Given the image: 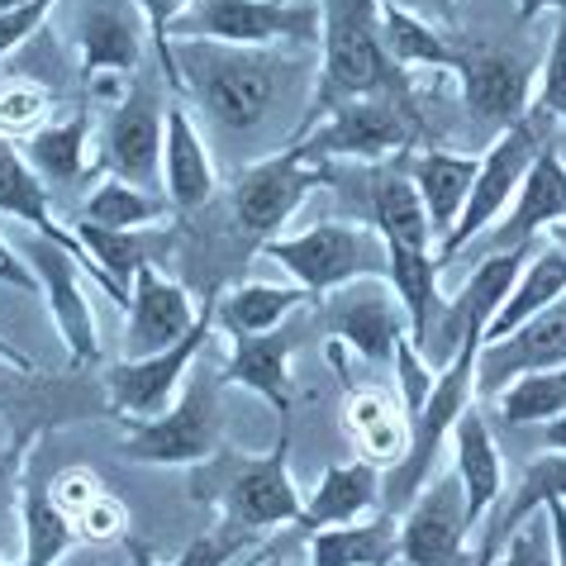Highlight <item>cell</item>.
<instances>
[{
  "instance_id": "obj_21",
  "label": "cell",
  "mask_w": 566,
  "mask_h": 566,
  "mask_svg": "<svg viewBox=\"0 0 566 566\" xmlns=\"http://www.w3.org/2000/svg\"><path fill=\"white\" fill-rule=\"evenodd\" d=\"M163 129H167V109L153 96H144V91H134L124 105H115L101 144L105 177H119L134 186L163 181Z\"/></svg>"
},
{
  "instance_id": "obj_47",
  "label": "cell",
  "mask_w": 566,
  "mask_h": 566,
  "mask_svg": "<svg viewBox=\"0 0 566 566\" xmlns=\"http://www.w3.org/2000/svg\"><path fill=\"white\" fill-rule=\"evenodd\" d=\"M543 514H547V528H553V557H557V566H566V505H543Z\"/></svg>"
},
{
  "instance_id": "obj_4",
  "label": "cell",
  "mask_w": 566,
  "mask_h": 566,
  "mask_svg": "<svg viewBox=\"0 0 566 566\" xmlns=\"http://www.w3.org/2000/svg\"><path fill=\"white\" fill-rule=\"evenodd\" d=\"M219 471L200 476V500L248 533H272L281 524H301L305 500L291 481V429L281 423L272 452H214Z\"/></svg>"
},
{
  "instance_id": "obj_50",
  "label": "cell",
  "mask_w": 566,
  "mask_h": 566,
  "mask_svg": "<svg viewBox=\"0 0 566 566\" xmlns=\"http://www.w3.org/2000/svg\"><path fill=\"white\" fill-rule=\"evenodd\" d=\"M543 448H547V452H566V415H557V419L543 423Z\"/></svg>"
},
{
  "instance_id": "obj_18",
  "label": "cell",
  "mask_w": 566,
  "mask_h": 566,
  "mask_svg": "<svg viewBox=\"0 0 566 566\" xmlns=\"http://www.w3.org/2000/svg\"><path fill=\"white\" fill-rule=\"evenodd\" d=\"M72 49L82 62V76H134L144 57V34H138L134 0H82L72 6Z\"/></svg>"
},
{
  "instance_id": "obj_52",
  "label": "cell",
  "mask_w": 566,
  "mask_h": 566,
  "mask_svg": "<svg viewBox=\"0 0 566 566\" xmlns=\"http://www.w3.org/2000/svg\"><path fill=\"white\" fill-rule=\"evenodd\" d=\"M0 357H6V361H10V367H14V371H34V361H29V357H24L20 348H14V343H10V338H0Z\"/></svg>"
},
{
  "instance_id": "obj_42",
  "label": "cell",
  "mask_w": 566,
  "mask_h": 566,
  "mask_svg": "<svg viewBox=\"0 0 566 566\" xmlns=\"http://www.w3.org/2000/svg\"><path fill=\"white\" fill-rule=\"evenodd\" d=\"M533 105H538V115H547V119H566V10L557 14V24H553V43H547Z\"/></svg>"
},
{
  "instance_id": "obj_46",
  "label": "cell",
  "mask_w": 566,
  "mask_h": 566,
  "mask_svg": "<svg viewBox=\"0 0 566 566\" xmlns=\"http://www.w3.org/2000/svg\"><path fill=\"white\" fill-rule=\"evenodd\" d=\"M0 286H14V291H24V295H43L34 266H29L20 253H14L6 239H0Z\"/></svg>"
},
{
  "instance_id": "obj_34",
  "label": "cell",
  "mask_w": 566,
  "mask_h": 566,
  "mask_svg": "<svg viewBox=\"0 0 566 566\" xmlns=\"http://www.w3.org/2000/svg\"><path fill=\"white\" fill-rule=\"evenodd\" d=\"M76 547L72 518L53 505L49 485L34 471L20 481V566H57Z\"/></svg>"
},
{
  "instance_id": "obj_23",
  "label": "cell",
  "mask_w": 566,
  "mask_h": 566,
  "mask_svg": "<svg viewBox=\"0 0 566 566\" xmlns=\"http://www.w3.org/2000/svg\"><path fill=\"white\" fill-rule=\"evenodd\" d=\"M0 214L6 219H20L24 229H34L39 239H49L57 248H67V253H76L86 266H91V281L105 291V276L96 272V262L86 258V248L82 239H76V229H67L62 219L53 214V196H49V186L39 181V171L24 163V153L20 144H10V138H0ZM109 295V291H105Z\"/></svg>"
},
{
  "instance_id": "obj_16",
  "label": "cell",
  "mask_w": 566,
  "mask_h": 566,
  "mask_svg": "<svg viewBox=\"0 0 566 566\" xmlns=\"http://www.w3.org/2000/svg\"><path fill=\"white\" fill-rule=\"evenodd\" d=\"M566 367V295L553 301L543 314H533L528 324H518L514 334L481 343L476 353V390L481 396H500L514 376L528 371H553Z\"/></svg>"
},
{
  "instance_id": "obj_20",
  "label": "cell",
  "mask_w": 566,
  "mask_h": 566,
  "mask_svg": "<svg viewBox=\"0 0 566 566\" xmlns=\"http://www.w3.org/2000/svg\"><path fill=\"white\" fill-rule=\"evenodd\" d=\"M328 319H334V338L348 343L361 361H376V367L396 357L400 338H410L405 334V310L386 281H353V286L334 291Z\"/></svg>"
},
{
  "instance_id": "obj_44",
  "label": "cell",
  "mask_w": 566,
  "mask_h": 566,
  "mask_svg": "<svg viewBox=\"0 0 566 566\" xmlns=\"http://www.w3.org/2000/svg\"><path fill=\"white\" fill-rule=\"evenodd\" d=\"M57 6H62V0H24V6H14V10L0 14V57H10L20 43L34 39L39 29L53 20Z\"/></svg>"
},
{
  "instance_id": "obj_10",
  "label": "cell",
  "mask_w": 566,
  "mask_h": 566,
  "mask_svg": "<svg viewBox=\"0 0 566 566\" xmlns=\"http://www.w3.org/2000/svg\"><path fill=\"white\" fill-rule=\"evenodd\" d=\"M214 338V295H206L200 305V319L191 324V334L177 338L171 348L163 353H148V357H119L105 367V396H109V415L124 419V423H144L157 419L171 400L181 396L186 376L206 353V343Z\"/></svg>"
},
{
  "instance_id": "obj_15",
  "label": "cell",
  "mask_w": 566,
  "mask_h": 566,
  "mask_svg": "<svg viewBox=\"0 0 566 566\" xmlns=\"http://www.w3.org/2000/svg\"><path fill=\"white\" fill-rule=\"evenodd\" d=\"M200 305L181 281H171L163 266L148 262L138 266L134 281H129V328H124V357H148V353H163L171 348L177 338L191 334V324L200 319Z\"/></svg>"
},
{
  "instance_id": "obj_13",
  "label": "cell",
  "mask_w": 566,
  "mask_h": 566,
  "mask_svg": "<svg viewBox=\"0 0 566 566\" xmlns=\"http://www.w3.org/2000/svg\"><path fill=\"white\" fill-rule=\"evenodd\" d=\"M24 262L34 266V276H39V291H43V301H49L53 328H57L62 348H67V361L72 367L96 361L101 357V328H96V310L86 301L91 266L76 253H67V248L39 239V233H34V243H29Z\"/></svg>"
},
{
  "instance_id": "obj_19",
  "label": "cell",
  "mask_w": 566,
  "mask_h": 566,
  "mask_svg": "<svg viewBox=\"0 0 566 566\" xmlns=\"http://www.w3.org/2000/svg\"><path fill=\"white\" fill-rule=\"evenodd\" d=\"M291 328H266V334H224V367L219 386L253 390L276 410L281 423H291L295 381H291Z\"/></svg>"
},
{
  "instance_id": "obj_11",
  "label": "cell",
  "mask_w": 566,
  "mask_h": 566,
  "mask_svg": "<svg viewBox=\"0 0 566 566\" xmlns=\"http://www.w3.org/2000/svg\"><path fill=\"white\" fill-rule=\"evenodd\" d=\"M334 186V167L328 163H310L301 148H281L272 157H258L239 171L233 181V219H239L243 233L253 239H276L281 229L291 224V214L305 206L314 191Z\"/></svg>"
},
{
  "instance_id": "obj_53",
  "label": "cell",
  "mask_w": 566,
  "mask_h": 566,
  "mask_svg": "<svg viewBox=\"0 0 566 566\" xmlns=\"http://www.w3.org/2000/svg\"><path fill=\"white\" fill-rule=\"evenodd\" d=\"M10 371H14V367H10L6 357H0V400H10Z\"/></svg>"
},
{
  "instance_id": "obj_24",
  "label": "cell",
  "mask_w": 566,
  "mask_h": 566,
  "mask_svg": "<svg viewBox=\"0 0 566 566\" xmlns=\"http://www.w3.org/2000/svg\"><path fill=\"white\" fill-rule=\"evenodd\" d=\"M448 443H452V476L462 485L467 528L476 533L485 524V514H491L500 505V495H505V458H500L481 405H471V410L458 419V429H452Z\"/></svg>"
},
{
  "instance_id": "obj_56",
  "label": "cell",
  "mask_w": 566,
  "mask_h": 566,
  "mask_svg": "<svg viewBox=\"0 0 566 566\" xmlns=\"http://www.w3.org/2000/svg\"><path fill=\"white\" fill-rule=\"evenodd\" d=\"M258 566H286V557H281V553H272V557H262Z\"/></svg>"
},
{
  "instance_id": "obj_37",
  "label": "cell",
  "mask_w": 566,
  "mask_h": 566,
  "mask_svg": "<svg viewBox=\"0 0 566 566\" xmlns=\"http://www.w3.org/2000/svg\"><path fill=\"white\" fill-rule=\"evenodd\" d=\"M167 210L171 206L163 196H148V186H134V181H119V177H101L86 191L82 219H86V224H101V229H115V233H144V229L163 224Z\"/></svg>"
},
{
  "instance_id": "obj_38",
  "label": "cell",
  "mask_w": 566,
  "mask_h": 566,
  "mask_svg": "<svg viewBox=\"0 0 566 566\" xmlns=\"http://www.w3.org/2000/svg\"><path fill=\"white\" fill-rule=\"evenodd\" d=\"M491 400L500 405V419L514 423V429H533V423L543 429L547 419L566 415V367L514 376V381Z\"/></svg>"
},
{
  "instance_id": "obj_33",
  "label": "cell",
  "mask_w": 566,
  "mask_h": 566,
  "mask_svg": "<svg viewBox=\"0 0 566 566\" xmlns=\"http://www.w3.org/2000/svg\"><path fill=\"white\" fill-rule=\"evenodd\" d=\"M566 295V258L557 253V248H543V253H528L524 272H518V281L510 286V295L500 301V310L491 314V324H485L481 343H495L514 334L518 324H528L533 314H543L553 301H562Z\"/></svg>"
},
{
  "instance_id": "obj_3",
  "label": "cell",
  "mask_w": 566,
  "mask_h": 566,
  "mask_svg": "<svg viewBox=\"0 0 566 566\" xmlns=\"http://www.w3.org/2000/svg\"><path fill=\"white\" fill-rule=\"evenodd\" d=\"M476 353H481V334H467L458 343V353L438 367L429 396H423V405L410 415V448H405V458L381 476V505L405 510L423 485L433 481L438 452L448 448L458 419L476 405Z\"/></svg>"
},
{
  "instance_id": "obj_17",
  "label": "cell",
  "mask_w": 566,
  "mask_h": 566,
  "mask_svg": "<svg viewBox=\"0 0 566 566\" xmlns=\"http://www.w3.org/2000/svg\"><path fill=\"white\" fill-rule=\"evenodd\" d=\"M452 76L462 82V101L471 119L491 124V129H510L528 115L533 105V67L514 53L500 49H458V67Z\"/></svg>"
},
{
  "instance_id": "obj_35",
  "label": "cell",
  "mask_w": 566,
  "mask_h": 566,
  "mask_svg": "<svg viewBox=\"0 0 566 566\" xmlns=\"http://www.w3.org/2000/svg\"><path fill=\"white\" fill-rule=\"evenodd\" d=\"M367 206H371V229L381 233L386 243L433 248L429 214H423V200L415 191L410 171H376L371 191H367Z\"/></svg>"
},
{
  "instance_id": "obj_55",
  "label": "cell",
  "mask_w": 566,
  "mask_h": 566,
  "mask_svg": "<svg viewBox=\"0 0 566 566\" xmlns=\"http://www.w3.org/2000/svg\"><path fill=\"white\" fill-rule=\"evenodd\" d=\"M6 448H10V423L0 419V458H6Z\"/></svg>"
},
{
  "instance_id": "obj_45",
  "label": "cell",
  "mask_w": 566,
  "mask_h": 566,
  "mask_svg": "<svg viewBox=\"0 0 566 566\" xmlns=\"http://www.w3.org/2000/svg\"><path fill=\"white\" fill-rule=\"evenodd\" d=\"M101 491H105V485H101V476H96V471H91V467H67V471H57V476L49 481L53 505H57L62 514H67V518L82 514V510H86V505H91V500H96Z\"/></svg>"
},
{
  "instance_id": "obj_36",
  "label": "cell",
  "mask_w": 566,
  "mask_h": 566,
  "mask_svg": "<svg viewBox=\"0 0 566 566\" xmlns=\"http://www.w3.org/2000/svg\"><path fill=\"white\" fill-rule=\"evenodd\" d=\"M76 239H82L86 248V258L96 262V272L105 276V291H109V301H115L119 310L129 305V281L138 266H148L157 262V248L148 239V229L144 233H115V229H101V224H76Z\"/></svg>"
},
{
  "instance_id": "obj_41",
  "label": "cell",
  "mask_w": 566,
  "mask_h": 566,
  "mask_svg": "<svg viewBox=\"0 0 566 566\" xmlns=\"http://www.w3.org/2000/svg\"><path fill=\"white\" fill-rule=\"evenodd\" d=\"M495 566H557V557H553V528H547L543 510H533L524 524L505 533Z\"/></svg>"
},
{
  "instance_id": "obj_32",
  "label": "cell",
  "mask_w": 566,
  "mask_h": 566,
  "mask_svg": "<svg viewBox=\"0 0 566 566\" xmlns=\"http://www.w3.org/2000/svg\"><path fill=\"white\" fill-rule=\"evenodd\" d=\"M396 514H371L353 524L314 528L310 533V566H396Z\"/></svg>"
},
{
  "instance_id": "obj_7",
  "label": "cell",
  "mask_w": 566,
  "mask_h": 566,
  "mask_svg": "<svg viewBox=\"0 0 566 566\" xmlns=\"http://www.w3.org/2000/svg\"><path fill=\"white\" fill-rule=\"evenodd\" d=\"M124 458L144 467H206L224 448V405H219V376L191 367L181 396L157 419L124 423Z\"/></svg>"
},
{
  "instance_id": "obj_29",
  "label": "cell",
  "mask_w": 566,
  "mask_h": 566,
  "mask_svg": "<svg viewBox=\"0 0 566 566\" xmlns=\"http://www.w3.org/2000/svg\"><path fill=\"white\" fill-rule=\"evenodd\" d=\"M343 429L353 433L357 443V458L371 462L376 471H390L405 448H410V415H405V405L396 396H386V390H357L348 405H343Z\"/></svg>"
},
{
  "instance_id": "obj_30",
  "label": "cell",
  "mask_w": 566,
  "mask_h": 566,
  "mask_svg": "<svg viewBox=\"0 0 566 566\" xmlns=\"http://www.w3.org/2000/svg\"><path fill=\"white\" fill-rule=\"evenodd\" d=\"M381 43L396 72H419V76H452L458 67V43L423 14L405 10L400 0H381Z\"/></svg>"
},
{
  "instance_id": "obj_12",
  "label": "cell",
  "mask_w": 566,
  "mask_h": 566,
  "mask_svg": "<svg viewBox=\"0 0 566 566\" xmlns=\"http://www.w3.org/2000/svg\"><path fill=\"white\" fill-rule=\"evenodd\" d=\"M400 514L396 566H471V528L462 510V485L452 471L433 476Z\"/></svg>"
},
{
  "instance_id": "obj_14",
  "label": "cell",
  "mask_w": 566,
  "mask_h": 566,
  "mask_svg": "<svg viewBox=\"0 0 566 566\" xmlns=\"http://www.w3.org/2000/svg\"><path fill=\"white\" fill-rule=\"evenodd\" d=\"M566 219V163L553 144H543L524 171L510 210L481 233L485 253H533L538 233H553Z\"/></svg>"
},
{
  "instance_id": "obj_54",
  "label": "cell",
  "mask_w": 566,
  "mask_h": 566,
  "mask_svg": "<svg viewBox=\"0 0 566 566\" xmlns=\"http://www.w3.org/2000/svg\"><path fill=\"white\" fill-rule=\"evenodd\" d=\"M553 248H557V253L566 258V219H562V224L553 229Z\"/></svg>"
},
{
  "instance_id": "obj_22",
  "label": "cell",
  "mask_w": 566,
  "mask_h": 566,
  "mask_svg": "<svg viewBox=\"0 0 566 566\" xmlns=\"http://www.w3.org/2000/svg\"><path fill=\"white\" fill-rule=\"evenodd\" d=\"M214 186H219V171H214V157L206 148V134L200 124L191 119V109L181 101L167 105V129H163V196L171 210L191 214V210H206L214 200Z\"/></svg>"
},
{
  "instance_id": "obj_48",
  "label": "cell",
  "mask_w": 566,
  "mask_h": 566,
  "mask_svg": "<svg viewBox=\"0 0 566 566\" xmlns=\"http://www.w3.org/2000/svg\"><path fill=\"white\" fill-rule=\"evenodd\" d=\"M405 10L423 14V20H452V10H458V0H400Z\"/></svg>"
},
{
  "instance_id": "obj_8",
  "label": "cell",
  "mask_w": 566,
  "mask_h": 566,
  "mask_svg": "<svg viewBox=\"0 0 566 566\" xmlns=\"http://www.w3.org/2000/svg\"><path fill=\"white\" fill-rule=\"evenodd\" d=\"M543 144H547V134L538 129V119L533 115H524L518 124H510V129L495 134V144L476 157V177H471V191H467V206L458 214V224H452L448 239L433 248L438 266H452L500 214L510 210L518 181H524V171L533 167V157H538Z\"/></svg>"
},
{
  "instance_id": "obj_6",
  "label": "cell",
  "mask_w": 566,
  "mask_h": 566,
  "mask_svg": "<svg viewBox=\"0 0 566 566\" xmlns=\"http://www.w3.org/2000/svg\"><path fill=\"white\" fill-rule=\"evenodd\" d=\"M319 0H191L171 24V43L214 49H305L319 43Z\"/></svg>"
},
{
  "instance_id": "obj_49",
  "label": "cell",
  "mask_w": 566,
  "mask_h": 566,
  "mask_svg": "<svg viewBox=\"0 0 566 566\" xmlns=\"http://www.w3.org/2000/svg\"><path fill=\"white\" fill-rule=\"evenodd\" d=\"M543 10H557V14H562V10H566V0H514V20H518V24L538 20Z\"/></svg>"
},
{
  "instance_id": "obj_2",
  "label": "cell",
  "mask_w": 566,
  "mask_h": 566,
  "mask_svg": "<svg viewBox=\"0 0 566 566\" xmlns=\"http://www.w3.org/2000/svg\"><path fill=\"white\" fill-rule=\"evenodd\" d=\"M186 91H196L206 115L229 134H248L272 115L286 86V57L272 49H214L191 43L181 62Z\"/></svg>"
},
{
  "instance_id": "obj_25",
  "label": "cell",
  "mask_w": 566,
  "mask_h": 566,
  "mask_svg": "<svg viewBox=\"0 0 566 566\" xmlns=\"http://www.w3.org/2000/svg\"><path fill=\"white\" fill-rule=\"evenodd\" d=\"M438 272L433 248H405V243H386V286L396 291V301L405 310V334L415 348L429 357L438 324H443V291H438Z\"/></svg>"
},
{
  "instance_id": "obj_31",
  "label": "cell",
  "mask_w": 566,
  "mask_h": 566,
  "mask_svg": "<svg viewBox=\"0 0 566 566\" xmlns=\"http://www.w3.org/2000/svg\"><path fill=\"white\" fill-rule=\"evenodd\" d=\"M310 301L305 286H276V281H243L233 291H214V334H266L281 328Z\"/></svg>"
},
{
  "instance_id": "obj_9",
  "label": "cell",
  "mask_w": 566,
  "mask_h": 566,
  "mask_svg": "<svg viewBox=\"0 0 566 566\" xmlns=\"http://www.w3.org/2000/svg\"><path fill=\"white\" fill-rule=\"evenodd\" d=\"M415 144V119H405L396 96H357L334 105L310 129H295L291 148L310 163H386Z\"/></svg>"
},
{
  "instance_id": "obj_28",
  "label": "cell",
  "mask_w": 566,
  "mask_h": 566,
  "mask_svg": "<svg viewBox=\"0 0 566 566\" xmlns=\"http://www.w3.org/2000/svg\"><path fill=\"white\" fill-rule=\"evenodd\" d=\"M471 177H476V157L471 153H452V148H423L415 153L410 163V181L423 200V214H429V233H433V248L448 239L458 214L467 206V191H471Z\"/></svg>"
},
{
  "instance_id": "obj_5",
  "label": "cell",
  "mask_w": 566,
  "mask_h": 566,
  "mask_svg": "<svg viewBox=\"0 0 566 566\" xmlns=\"http://www.w3.org/2000/svg\"><path fill=\"white\" fill-rule=\"evenodd\" d=\"M258 253L272 258L310 295H334L353 281H386V239L353 219H324L301 233H276L262 239Z\"/></svg>"
},
{
  "instance_id": "obj_39",
  "label": "cell",
  "mask_w": 566,
  "mask_h": 566,
  "mask_svg": "<svg viewBox=\"0 0 566 566\" xmlns=\"http://www.w3.org/2000/svg\"><path fill=\"white\" fill-rule=\"evenodd\" d=\"M566 505V452H543V458H533L528 471H524V481H518V491L514 500L505 505V514H500V524H491V533L500 543H505V533L518 528L533 510H543V505Z\"/></svg>"
},
{
  "instance_id": "obj_40",
  "label": "cell",
  "mask_w": 566,
  "mask_h": 566,
  "mask_svg": "<svg viewBox=\"0 0 566 566\" xmlns=\"http://www.w3.org/2000/svg\"><path fill=\"white\" fill-rule=\"evenodd\" d=\"M49 119H53V91L49 86L29 82V76L0 82V138L24 144V138H34Z\"/></svg>"
},
{
  "instance_id": "obj_43",
  "label": "cell",
  "mask_w": 566,
  "mask_h": 566,
  "mask_svg": "<svg viewBox=\"0 0 566 566\" xmlns=\"http://www.w3.org/2000/svg\"><path fill=\"white\" fill-rule=\"evenodd\" d=\"M72 528H76V543H115V538L129 533V510H124V500L101 491L82 514L72 518Z\"/></svg>"
},
{
  "instance_id": "obj_26",
  "label": "cell",
  "mask_w": 566,
  "mask_h": 566,
  "mask_svg": "<svg viewBox=\"0 0 566 566\" xmlns=\"http://www.w3.org/2000/svg\"><path fill=\"white\" fill-rule=\"evenodd\" d=\"M24 163L39 171L49 191H76L96 177V157H91V109H72L62 119H49L34 138L20 144Z\"/></svg>"
},
{
  "instance_id": "obj_27",
  "label": "cell",
  "mask_w": 566,
  "mask_h": 566,
  "mask_svg": "<svg viewBox=\"0 0 566 566\" xmlns=\"http://www.w3.org/2000/svg\"><path fill=\"white\" fill-rule=\"evenodd\" d=\"M371 510H381V471L371 462H334L319 471L314 491L301 510V528H334V524H353V518H367Z\"/></svg>"
},
{
  "instance_id": "obj_51",
  "label": "cell",
  "mask_w": 566,
  "mask_h": 566,
  "mask_svg": "<svg viewBox=\"0 0 566 566\" xmlns=\"http://www.w3.org/2000/svg\"><path fill=\"white\" fill-rule=\"evenodd\" d=\"M495 557H500V538L491 528H485V538H481V547L471 553V566H495Z\"/></svg>"
},
{
  "instance_id": "obj_1",
  "label": "cell",
  "mask_w": 566,
  "mask_h": 566,
  "mask_svg": "<svg viewBox=\"0 0 566 566\" xmlns=\"http://www.w3.org/2000/svg\"><path fill=\"white\" fill-rule=\"evenodd\" d=\"M319 76L301 129L357 96H390L396 67L381 43V0H319Z\"/></svg>"
}]
</instances>
